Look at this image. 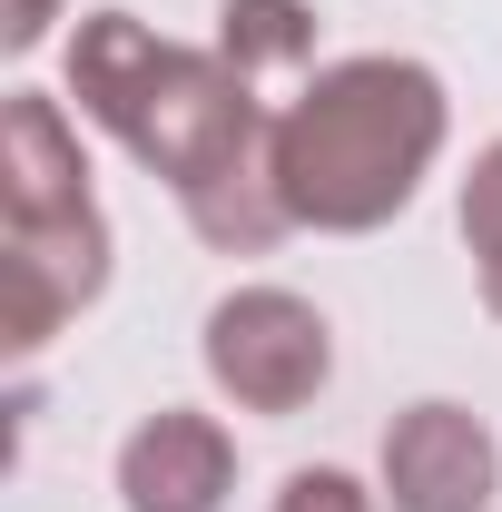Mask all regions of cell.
<instances>
[{
	"instance_id": "cell-4",
	"label": "cell",
	"mask_w": 502,
	"mask_h": 512,
	"mask_svg": "<svg viewBox=\"0 0 502 512\" xmlns=\"http://www.w3.org/2000/svg\"><path fill=\"white\" fill-rule=\"evenodd\" d=\"M109 286V217H50V227H10L0 247V335L10 355H40L89 296Z\"/></svg>"
},
{
	"instance_id": "cell-12",
	"label": "cell",
	"mask_w": 502,
	"mask_h": 512,
	"mask_svg": "<svg viewBox=\"0 0 502 512\" xmlns=\"http://www.w3.org/2000/svg\"><path fill=\"white\" fill-rule=\"evenodd\" d=\"M50 20H60V0H0V40H10V50H40Z\"/></svg>"
},
{
	"instance_id": "cell-10",
	"label": "cell",
	"mask_w": 502,
	"mask_h": 512,
	"mask_svg": "<svg viewBox=\"0 0 502 512\" xmlns=\"http://www.w3.org/2000/svg\"><path fill=\"white\" fill-rule=\"evenodd\" d=\"M463 247H473V276H483V306L502 316V138L463 178Z\"/></svg>"
},
{
	"instance_id": "cell-2",
	"label": "cell",
	"mask_w": 502,
	"mask_h": 512,
	"mask_svg": "<svg viewBox=\"0 0 502 512\" xmlns=\"http://www.w3.org/2000/svg\"><path fill=\"white\" fill-rule=\"evenodd\" d=\"M69 99L109 128L148 178H168L178 197H197L207 178L247 168L266 148L256 79H237L217 50L158 40L138 10H89L79 20V40H69Z\"/></svg>"
},
{
	"instance_id": "cell-11",
	"label": "cell",
	"mask_w": 502,
	"mask_h": 512,
	"mask_svg": "<svg viewBox=\"0 0 502 512\" xmlns=\"http://www.w3.org/2000/svg\"><path fill=\"white\" fill-rule=\"evenodd\" d=\"M276 512H384L345 463H306V473H286L276 483Z\"/></svg>"
},
{
	"instance_id": "cell-7",
	"label": "cell",
	"mask_w": 502,
	"mask_h": 512,
	"mask_svg": "<svg viewBox=\"0 0 502 512\" xmlns=\"http://www.w3.org/2000/svg\"><path fill=\"white\" fill-rule=\"evenodd\" d=\"M0 197H10V227H50V217H89L99 207L79 128L40 89H10V109H0Z\"/></svg>"
},
{
	"instance_id": "cell-1",
	"label": "cell",
	"mask_w": 502,
	"mask_h": 512,
	"mask_svg": "<svg viewBox=\"0 0 502 512\" xmlns=\"http://www.w3.org/2000/svg\"><path fill=\"white\" fill-rule=\"evenodd\" d=\"M443 79L424 60H335L306 79V99H286V119H266V178L286 197V217L315 237H365L384 217H404L424 168L443 158Z\"/></svg>"
},
{
	"instance_id": "cell-3",
	"label": "cell",
	"mask_w": 502,
	"mask_h": 512,
	"mask_svg": "<svg viewBox=\"0 0 502 512\" xmlns=\"http://www.w3.org/2000/svg\"><path fill=\"white\" fill-rule=\"evenodd\" d=\"M335 375V325L286 286H237L207 306V384L237 414H306Z\"/></svg>"
},
{
	"instance_id": "cell-5",
	"label": "cell",
	"mask_w": 502,
	"mask_h": 512,
	"mask_svg": "<svg viewBox=\"0 0 502 512\" xmlns=\"http://www.w3.org/2000/svg\"><path fill=\"white\" fill-rule=\"evenodd\" d=\"M502 444L463 404H404L384 424V503L394 512H493Z\"/></svg>"
},
{
	"instance_id": "cell-8",
	"label": "cell",
	"mask_w": 502,
	"mask_h": 512,
	"mask_svg": "<svg viewBox=\"0 0 502 512\" xmlns=\"http://www.w3.org/2000/svg\"><path fill=\"white\" fill-rule=\"evenodd\" d=\"M188 227L207 237V247L227 256H266L296 217H286V197H276V178H266V148H256L247 168H227V178H207V188L188 197Z\"/></svg>"
},
{
	"instance_id": "cell-6",
	"label": "cell",
	"mask_w": 502,
	"mask_h": 512,
	"mask_svg": "<svg viewBox=\"0 0 502 512\" xmlns=\"http://www.w3.org/2000/svg\"><path fill=\"white\" fill-rule=\"evenodd\" d=\"M227 493H237V444L197 404H158L119 444V503L128 512H217Z\"/></svg>"
},
{
	"instance_id": "cell-9",
	"label": "cell",
	"mask_w": 502,
	"mask_h": 512,
	"mask_svg": "<svg viewBox=\"0 0 502 512\" xmlns=\"http://www.w3.org/2000/svg\"><path fill=\"white\" fill-rule=\"evenodd\" d=\"M315 50V10L306 0H227L217 10V60L256 79V69H296Z\"/></svg>"
}]
</instances>
